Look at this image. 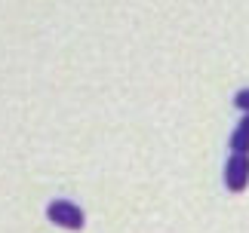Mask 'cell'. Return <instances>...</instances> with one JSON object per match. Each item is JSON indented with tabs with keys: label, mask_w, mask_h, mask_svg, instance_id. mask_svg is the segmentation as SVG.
<instances>
[{
	"label": "cell",
	"mask_w": 249,
	"mask_h": 233,
	"mask_svg": "<svg viewBox=\"0 0 249 233\" xmlns=\"http://www.w3.org/2000/svg\"><path fill=\"white\" fill-rule=\"evenodd\" d=\"M46 218H50L53 224L65 227V230H80L86 224L83 209L74 206V202H68V200H53L50 206H46Z\"/></svg>",
	"instance_id": "6da1fadb"
},
{
	"label": "cell",
	"mask_w": 249,
	"mask_h": 233,
	"mask_svg": "<svg viewBox=\"0 0 249 233\" xmlns=\"http://www.w3.org/2000/svg\"><path fill=\"white\" fill-rule=\"evenodd\" d=\"M234 104H237V108H240V111H249V89L237 92V95H234Z\"/></svg>",
	"instance_id": "277c9868"
},
{
	"label": "cell",
	"mask_w": 249,
	"mask_h": 233,
	"mask_svg": "<svg viewBox=\"0 0 249 233\" xmlns=\"http://www.w3.org/2000/svg\"><path fill=\"white\" fill-rule=\"evenodd\" d=\"M231 150L234 153H249V116H243V123L231 135Z\"/></svg>",
	"instance_id": "3957f363"
},
{
	"label": "cell",
	"mask_w": 249,
	"mask_h": 233,
	"mask_svg": "<svg viewBox=\"0 0 249 233\" xmlns=\"http://www.w3.org/2000/svg\"><path fill=\"white\" fill-rule=\"evenodd\" d=\"M225 181H228V190H234V193H240L249 184V153H234L228 160Z\"/></svg>",
	"instance_id": "7a4b0ae2"
}]
</instances>
